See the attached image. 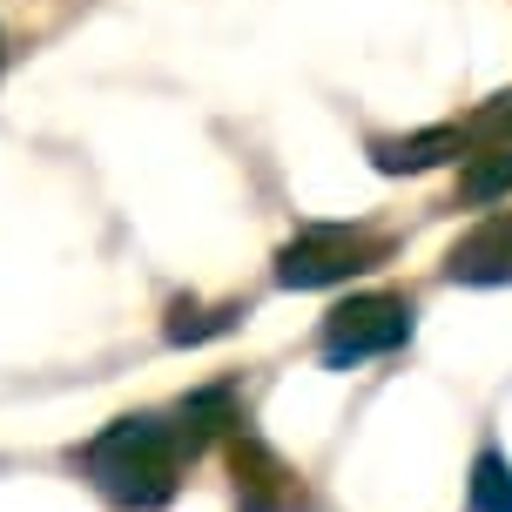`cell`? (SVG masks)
Returning <instances> with one entry per match:
<instances>
[{
	"label": "cell",
	"instance_id": "obj_5",
	"mask_svg": "<svg viewBox=\"0 0 512 512\" xmlns=\"http://www.w3.org/2000/svg\"><path fill=\"white\" fill-rule=\"evenodd\" d=\"M452 277H465V283L512 277V223H492V230H479L472 243H459V250H452Z\"/></svg>",
	"mask_w": 512,
	"mask_h": 512
},
{
	"label": "cell",
	"instance_id": "obj_3",
	"mask_svg": "<svg viewBox=\"0 0 512 512\" xmlns=\"http://www.w3.org/2000/svg\"><path fill=\"white\" fill-rule=\"evenodd\" d=\"M378 256H384V243L364 236V230H304L277 256V283H290V290H324V283H344V277H358V270H371Z\"/></svg>",
	"mask_w": 512,
	"mask_h": 512
},
{
	"label": "cell",
	"instance_id": "obj_2",
	"mask_svg": "<svg viewBox=\"0 0 512 512\" xmlns=\"http://www.w3.org/2000/svg\"><path fill=\"white\" fill-rule=\"evenodd\" d=\"M411 337V304L405 297H351L344 310H331L324 324V364L331 371H351L364 358H384Z\"/></svg>",
	"mask_w": 512,
	"mask_h": 512
},
{
	"label": "cell",
	"instance_id": "obj_4",
	"mask_svg": "<svg viewBox=\"0 0 512 512\" xmlns=\"http://www.w3.org/2000/svg\"><path fill=\"white\" fill-rule=\"evenodd\" d=\"M445 155H465V128H425V135L371 142V162H378L384 176H418V169H438Z\"/></svg>",
	"mask_w": 512,
	"mask_h": 512
},
{
	"label": "cell",
	"instance_id": "obj_1",
	"mask_svg": "<svg viewBox=\"0 0 512 512\" xmlns=\"http://www.w3.org/2000/svg\"><path fill=\"white\" fill-rule=\"evenodd\" d=\"M176 465H182V438L169 432L162 418H122V425H108V432L88 445L95 486H102L115 506H135V512L169 506Z\"/></svg>",
	"mask_w": 512,
	"mask_h": 512
},
{
	"label": "cell",
	"instance_id": "obj_6",
	"mask_svg": "<svg viewBox=\"0 0 512 512\" xmlns=\"http://www.w3.org/2000/svg\"><path fill=\"white\" fill-rule=\"evenodd\" d=\"M506 189H512V142H486V149L465 162L459 196H465V203H499Z\"/></svg>",
	"mask_w": 512,
	"mask_h": 512
},
{
	"label": "cell",
	"instance_id": "obj_7",
	"mask_svg": "<svg viewBox=\"0 0 512 512\" xmlns=\"http://www.w3.org/2000/svg\"><path fill=\"white\" fill-rule=\"evenodd\" d=\"M472 512H512V465L499 452H479L472 459Z\"/></svg>",
	"mask_w": 512,
	"mask_h": 512
}]
</instances>
